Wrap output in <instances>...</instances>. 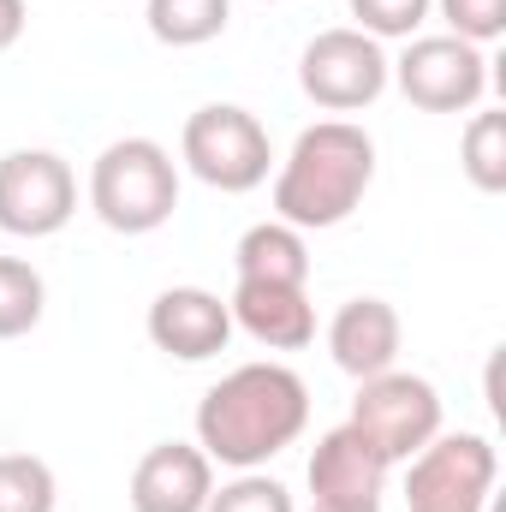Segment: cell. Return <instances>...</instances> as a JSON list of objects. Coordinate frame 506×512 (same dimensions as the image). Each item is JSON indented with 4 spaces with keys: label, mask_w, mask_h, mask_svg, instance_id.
Segmentation results:
<instances>
[{
    "label": "cell",
    "mask_w": 506,
    "mask_h": 512,
    "mask_svg": "<svg viewBox=\"0 0 506 512\" xmlns=\"http://www.w3.org/2000/svg\"><path fill=\"white\" fill-rule=\"evenodd\" d=\"M310 423V387L286 364H239L233 376L203 393L197 405V447L209 465L256 471L286 453Z\"/></svg>",
    "instance_id": "6da1fadb"
},
{
    "label": "cell",
    "mask_w": 506,
    "mask_h": 512,
    "mask_svg": "<svg viewBox=\"0 0 506 512\" xmlns=\"http://www.w3.org/2000/svg\"><path fill=\"white\" fill-rule=\"evenodd\" d=\"M370 185H376V137L352 120H316L310 131H298L292 155L274 173V221L298 233L340 227Z\"/></svg>",
    "instance_id": "7a4b0ae2"
},
{
    "label": "cell",
    "mask_w": 506,
    "mask_h": 512,
    "mask_svg": "<svg viewBox=\"0 0 506 512\" xmlns=\"http://www.w3.org/2000/svg\"><path fill=\"white\" fill-rule=\"evenodd\" d=\"M90 209L108 233L143 239L179 209V167L155 137H120L90 167Z\"/></svg>",
    "instance_id": "3957f363"
},
{
    "label": "cell",
    "mask_w": 506,
    "mask_h": 512,
    "mask_svg": "<svg viewBox=\"0 0 506 512\" xmlns=\"http://www.w3.org/2000/svg\"><path fill=\"white\" fill-rule=\"evenodd\" d=\"M179 161L209 185V191H227V197H245L268 179L274 167V143L251 108L239 102H209L197 108L185 131H179Z\"/></svg>",
    "instance_id": "277c9868"
},
{
    "label": "cell",
    "mask_w": 506,
    "mask_h": 512,
    "mask_svg": "<svg viewBox=\"0 0 506 512\" xmlns=\"http://www.w3.org/2000/svg\"><path fill=\"white\" fill-rule=\"evenodd\" d=\"M387 465H405L411 453H423L441 435V393L435 382L411 376V370H381L370 382H358L352 417H346Z\"/></svg>",
    "instance_id": "5b68a950"
},
{
    "label": "cell",
    "mask_w": 506,
    "mask_h": 512,
    "mask_svg": "<svg viewBox=\"0 0 506 512\" xmlns=\"http://www.w3.org/2000/svg\"><path fill=\"white\" fill-rule=\"evenodd\" d=\"M495 471L489 435H435L405 459V512H489Z\"/></svg>",
    "instance_id": "8992f818"
},
{
    "label": "cell",
    "mask_w": 506,
    "mask_h": 512,
    "mask_svg": "<svg viewBox=\"0 0 506 512\" xmlns=\"http://www.w3.org/2000/svg\"><path fill=\"white\" fill-rule=\"evenodd\" d=\"M387 84L423 114H471L489 90V60L459 36H411L405 54L387 60Z\"/></svg>",
    "instance_id": "52a82bcc"
},
{
    "label": "cell",
    "mask_w": 506,
    "mask_h": 512,
    "mask_svg": "<svg viewBox=\"0 0 506 512\" xmlns=\"http://www.w3.org/2000/svg\"><path fill=\"white\" fill-rule=\"evenodd\" d=\"M298 90L322 114H358V108L381 102V90H387V54H381L376 36H364L352 24L322 30L298 54Z\"/></svg>",
    "instance_id": "ba28073f"
},
{
    "label": "cell",
    "mask_w": 506,
    "mask_h": 512,
    "mask_svg": "<svg viewBox=\"0 0 506 512\" xmlns=\"http://www.w3.org/2000/svg\"><path fill=\"white\" fill-rule=\"evenodd\" d=\"M72 215H78V179L54 149L0 155V233L54 239Z\"/></svg>",
    "instance_id": "9c48e42d"
},
{
    "label": "cell",
    "mask_w": 506,
    "mask_h": 512,
    "mask_svg": "<svg viewBox=\"0 0 506 512\" xmlns=\"http://www.w3.org/2000/svg\"><path fill=\"white\" fill-rule=\"evenodd\" d=\"M387 459H381L376 447L352 429V423H340V429H328L322 441H316V453H310V495H316V507L328 512H376L381 507V489H387Z\"/></svg>",
    "instance_id": "30bf717a"
},
{
    "label": "cell",
    "mask_w": 506,
    "mask_h": 512,
    "mask_svg": "<svg viewBox=\"0 0 506 512\" xmlns=\"http://www.w3.org/2000/svg\"><path fill=\"white\" fill-rule=\"evenodd\" d=\"M143 328H149L155 352H167L179 364H209L233 340V310L209 286H167V292H155Z\"/></svg>",
    "instance_id": "8fae6325"
},
{
    "label": "cell",
    "mask_w": 506,
    "mask_h": 512,
    "mask_svg": "<svg viewBox=\"0 0 506 512\" xmlns=\"http://www.w3.org/2000/svg\"><path fill=\"white\" fill-rule=\"evenodd\" d=\"M215 495V465L191 441H161L131 471V512H203Z\"/></svg>",
    "instance_id": "7c38bea8"
},
{
    "label": "cell",
    "mask_w": 506,
    "mask_h": 512,
    "mask_svg": "<svg viewBox=\"0 0 506 512\" xmlns=\"http://www.w3.org/2000/svg\"><path fill=\"white\" fill-rule=\"evenodd\" d=\"M233 328H245L268 352H304L316 340V304L304 286H274V280H239L233 298Z\"/></svg>",
    "instance_id": "4fadbf2b"
},
{
    "label": "cell",
    "mask_w": 506,
    "mask_h": 512,
    "mask_svg": "<svg viewBox=\"0 0 506 512\" xmlns=\"http://www.w3.org/2000/svg\"><path fill=\"white\" fill-rule=\"evenodd\" d=\"M328 352L352 382H370L399 364V310L387 298H352L328 322Z\"/></svg>",
    "instance_id": "5bb4252c"
},
{
    "label": "cell",
    "mask_w": 506,
    "mask_h": 512,
    "mask_svg": "<svg viewBox=\"0 0 506 512\" xmlns=\"http://www.w3.org/2000/svg\"><path fill=\"white\" fill-rule=\"evenodd\" d=\"M233 268H239V280L304 286V280H310V245H304L298 227H286V221H262V227H251V233L239 239Z\"/></svg>",
    "instance_id": "9a60e30c"
},
{
    "label": "cell",
    "mask_w": 506,
    "mask_h": 512,
    "mask_svg": "<svg viewBox=\"0 0 506 512\" xmlns=\"http://www.w3.org/2000/svg\"><path fill=\"white\" fill-rule=\"evenodd\" d=\"M143 18L161 48H203L233 24V0H149Z\"/></svg>",
    "instance_id": "2e32d148"
},
{
    "label": "cell",
    "mask_w": 506,
    "mask_h": 512,
    "mask_svg": "<svg viewBox=\"0 0 506 512\" xmlns=\"http://www.w3.org/2000/svg\"><path fill=\"white\" fill-rule=\"evenodd\" d=\"M48 310V286L24 256H0V340H18L42 322Z\"/></svg>",
    "instance_id": "e0dca14e"
},
{
    "label": "cell",
    "mask_w": 506,
    "mask_h": 512,
    "mask_svg": "<svg viewBox=\"0 0 506 512\" xmlns=\"http://www.w3.org/2000/svg\"><path fill=\"white\" fill-rule=\"evenodd\" d=\"M60 489L48 459L36 453H0V512H54Z\"/></svg>",
    "instance_id": "ac0fdd59"
},
{
    "label": "cell",
    "mask_w": 506,
    "mask_h": 512,
    "mask_svg": "<svg viewBox=\"0 0 506 512\" xmlns=\"http://www.w3.org/2000/svg\"><path fill=\"white\" fill-rule=\"evenodd\" d=\"M465 173L489 197L506 191V114H495V108L471 114V126H465Z\"/></svg>",
    "instance_id": "d6986e66"
},
{
    "label": "cell",
    "mask_w": 506,
    "mask_h": 512,
    "mask_svg": "<svg viewBox=\"0 0 506 512\" xmlns=\"http://www.w3.org/2000/svg\"><path fill=\"white\" fill-rule=\"evenodd\" d=\"M352 6V30H364V36H376V42H411L417 30H423V18H429V6L435 0H346Z\"/></svg>",
    "instance_id": "ffe728a7"
},
{
    "label": "cell",
    "mask_w": 506,
    "mask_h": 512,
    "mask_svg": "<svg viewBox=\"0 0 506 512\" xmlns=\"http://www.w3.org/2000/svg\"><path fill=\"white\" fill-rule=\"evenodd\" d=\"M203 512H292V495H286V483H274V477L239 471L233 483H221V489L209 495Z\"/></svg>",
    "instance_id": "44dd1931"
},
{
    "label": "cell",
    "mask_w": 506,
    "mask_h": 512,
    "mask_svg": "<svg viewBox=\"0 0 506 512\" xmlns=\"http://www.w3.org/2000/svg\"><path fill=\"white\" fill-rule=\"evenodd\" d=\"M435 6H441V18H447V36H459V42H471V48L495 42L506 30V0H435Z\"/></svg>",
    "instance_id": "7402d4cb"
},
{
    "label": "cell",
    "mask_w": 506,
    "mask_h": 512,
    "mask_svg": "<svg viewBox=\"0 0 506 512\" xmlns=\"http://www.w3.org/2000/svg\"><path fill=\"white\" fill-rule=\"evenodd\" d=\"M24 24H30V12H24V0H0V54L24 36Z\"/></svg>",
    "instance_id": "603a6c76"
},
{
    "label": "cell",
    "mask_w": 506,
    "mask_h": 512,
    "mask_svg": "<svg viewBox=\"0 0 506 512\" xmlns=\"http://www.w3.org/2000/svg\"><path fill=\"white\" fill-rule=\"evenodd\" d=\"M310 512H328V507H310ZM376 512H381V507H376Z\"/></svg>",
    "instance_id": "cb8c5ba5"
}]
</instances>
